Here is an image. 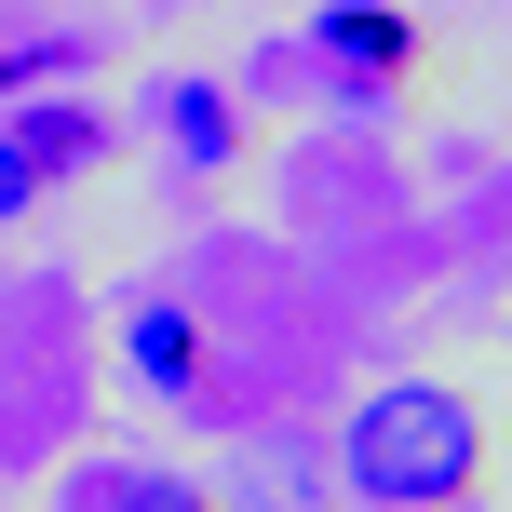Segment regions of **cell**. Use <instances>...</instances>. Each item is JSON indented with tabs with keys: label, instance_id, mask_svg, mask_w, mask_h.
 Segmentation results:
<instances>
[{
	"label": "cell",
	"instance_id": "8",
	"mask_svg": "<svg viewBox=\"0 0 512 512\" xmlns=\"http://www.w3.org/2000/svg\"><path fill=\"white\" fill-rule=\"evenodd\" d=\"M14 216H41V176H27V149L0 135V230H14Z\"/></svg>",
	"mask_w": 512,
	"mask_h": 512
},
{
	"label": "cell",
	"instance_id": "6",
	"mask_svg": "<svg viewBox=\"0 0 512 512\" xmlns=\"http://www.w3.org/2000/svg\"><path fill=\"white\" fill-rule=\"evenodd\" d=\"M122 351H135V378H149V391H203V324H189L176 297H149V310H135V337H122Z\"/></svg>",
	"mask_w": 512,
	"mask_h": 512
},
{
	"label": "cell",
	"instance_id": "4",
	"mask_svg": "<svg viewBox=\"0 0 512 512\" xmlns=\"http://www.w3.org/2000/svg\"><path fill=\"white\" fill-rule=\"evenodd\" d=\"M0 135L27 149V176H41V189L108 162V108H81V95H14V108H0Z\"/></svg>",
	"mask_w": 512,
	"mask_h": 512
},
{
	"label": "cell",
	"instance_id": "2",
	"mask_svg": "<svg viewBox=\"0 0 512 512\" xmlns=\"http://www.w3.org/2000/svg\"><path fill=\"white\" fill-rule=\"evenodd\" d=\"M310 68L337 81V108H391V81L418 68V27L391 0H324L310 14Z\"/></svg>",
	"mask_w": 512,
	"mask_h": 512
},
{
	"label": "cell",
	"instance_id": "7",
	"mask_svg": "<svg viewBox=\"0 0 512 512\" xmlns=\"http://www.w3.org/2000/svg\"><path fill=\"white\" fill-rule=\"evenodd\" d=\"M68 512H216V499L189 486V472H81Z\"/></svg>",
	"mask_w": 512,
	"mask_h": 512
},
{
	"label": "cell",
	"instance_id": "5",
	"mask_svg": "<svg viewBox=\"0 0 512 512\" xmlns=\"http://www.w3.org/2000/svg\"><path fill=\"white\" fill-rule=\"evenodd\" d=\"M81 68H95V27H68V14H0V108H14V95H68Z\"/></svg>",
	"mask_w": 512,
	"mask_h": 512
},
{
	"label": "cell",
	"instance_id": "1",
	"mask_svg": "<svg viewBox=\"0 0 512 512\" xmlns=\"http://www.w3.org/2000/svg\"><path fill=\"white\" fill-rule=\"evenodd\" d=\"M337 472H351L378 512H459L486 486V405L445 378H378L337 432Z\"/></svg>",
	"mask_w": 512,
	"mask_h": 512
},
{
	"label": "cell",
	"instance_id": "3",
	"mask_svg": "<svg viewBox=\"0 0 512 512\" xmlns=\"http://www.w3.org/2000/svg\"><path fill=\"white\" fill-rule=\"evenodd\" d=\"M149 122H162V162L176 176H230L243 162V95L230 81H149Z\"/></svg>",
	"mask_w": 512,
	"mask_h": 512
}]
</instances>
